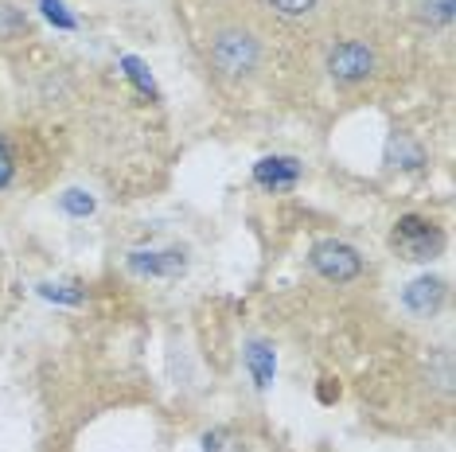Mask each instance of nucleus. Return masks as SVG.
Instances as JSON below:
<instances>
[{
  "mask_svg": "<svg viewBox=\"0 0 456 452\" xmlns=\"http://www.w3.org/2000/svg\"><path fill=\"white\" fill-rule=\"evenodd\" d=\"M300 180H305V164L297 157H285V152H273V157H262L254 164V183L269 195L297 191Z\"/></svg>",
  "mask_w": 456,
  "mask_h": 452,
  "instance_id": "obj_6",
  "label": "nucleus"
},
{
  "mask_svg": "<svg viewBox=\"0 0 456 452\" xmlns=\"http://www.w3.org/2000/svg\"><path fill=\"white\" fill-rule=\"evenodd\" d=\"M39 4H44V16H47L55 28H63V32H75L78 20L67 12V4H59V0H39Z\"/></svg>",
  "mask_w": 456,
  "mask_h": 452,
  "instance_id": "obj_17",
  "label": "nucleus"
},
{
  "mask_svg": "<svg viewBox=\"0 0 456 452\" xmlns=\"http://www.w3.org/2000/svg\"><path fill=\"white\" fill-rule=\"evenodd\" d=\"M390 246L406 262H433L444 250V230L425 214H402L390 230Z\"/></svg>",
  "mask_w": 456,
  "mask_h": 452,
  "instance_id": "obj_3",
  "label": "nucleus"
},
{
  "mask_svg": "<svg viewBox=\"0 0 456 452\" xmlns=\"http://www.w3.org/2000/svg\"><path fill=\"white\" fill-rule=\"evenodd\" d=\"M269 8H273L281 20H293V24H300V20H313L320 0H269Z\"/></svg>",
  "mask_w": 456,
  "mask_h": 452,
  "instance_id": "obj_12",
  "label": "nucleus"
},
{
  "mask_svg": "<svg viewBox=\"0 0 456 452\" xmlns=\"http://www.w3.org/2000/svg\"><path fill=\"white\" fill-rule=\"evenodd\" d=\"M444 301H449V281L437 273H425L402 289V304H406L413 316H437Z\"/></svg>",
  "mask_w": 456,
  "mask_h": 452,
  "instance_id": "obj_7",
  "label": "nucleus"
},
{
  "mask_svg": "<svg viewBox=\"0 0 456 452\" xmlns=\"http://www.w3.org/2000/svg\"><path fill=\"white\" fill-rule=\"evenodd\" d=\"M188 250L183 246H141V250H129L126 270L141 281H175V277L188 273Z\"/></svg>",
  "mask_w": 456,
  "mask_h": 452,
  "instance_id": "obj_5",
  "label": "nucleus"
},
{
  "mask_svg": "<svg viewBox=\"0 0 456 452\" xmlns=\"http://www.w3.org/2000/svg\"><path fill=\"white\" fill-rule=\"evenodd\" d=\"M39 293H44L47 301H59V304H82L86 301L82 289H75V285H39Z\"/></svg>",
  "mask_w": 456,
  "mask_h": 452,
  "instance_id": "obj_18",
  "label": "nucleus"
},
{
  "mask_svg": "<svg viewBox=\"0 0 456 452\" xmlns=\"http://www.w3.org/2000/svg\"><path fill=\"white\" fill-rule=\"evenodd\" d=\"M242 359H246V375H250L254 390H262V394H265V390L273 386V378H277V351H273V343L262 339V335L246 339Z\"/></svg>",
  "mask_w": 456,
  "mask_h": 452,
  "instance_id": "obj_8",
  "label": "nucleus"
},
{
  "mask_svg": "<svg viewBox=\"0 0 456 452\" xmlns=\"http://www.w3.org/2000/svg\"><path fill=\"white\" fill-rule=\"evenodd\" d=\"M94 195L90 191H82V188H67L63 195H59V211L70 214V219H90L94 214Z\"/></svg>",
  "mask_w": 456,
  "mask_h": 452,
  "instance_id": "obj_10",
  "label": "nucleus"
},
{
  "mask_svg": "<svg viewBox=\"0 0 456 452\" xmlns=\"http://www.w3.org/2000/svg\"><path fill=\"white\" fill-rule=\"evenodd\" d=\"M12 180H16V157H12V149H8V141L0 137V191L12 188Z\"/></svg>",
  "mask_w": 456,
  "mask_h": 452,
  "instance_id": "obj_19",
  "label": "nucleus"
},
{
  "mask_svg": "<svg viewBox=\"0 0 456 452\" xmlns=\"http://www.w3.org/2000/svg\"><path fill=\"white\" fill-rule=\"evenodd\" d=\"M387 164L390 168H406V172H421L425 168V149L406 133H394L387 141Z\"/></svg>",
  "mask_w": 456,
  "mask_h": 452,
  "instance_id": "obj_9",
  "label": "nucleus"
},
{
  "mask_svg": "<svg viewBox=\"0 0 456 452\" xmlns=\"http://www.w3.org/2000/svg\"><path fill=\"white\" fill-rule=\"evenodd\" d=\"M379 70V55L370 44H362V39H339L336 47L328 51V78L336 82V86H362L367 78H375Z\"/></svg>",
  "mask_w": 456,
  "mask_h": 452,
  "instance_id": "obj_4",
  "label": "nucleus"
},
{
  "mask_svg": "<svg viewBox=\"0 0 456 452\" xmlns=\"http://www.w3.org/2000/svg\"><path fill=\"white\" fill-rule=\"evenodd\" d=\"M452 8H456V0H421L418 16H421V24H429V28H449Z\"/></svg>",
  "mask_w": 456,
  "mask_h": 452,
  "instance_id": "obj_13",
  "label": "nucleus"
},
{
  "mask_svg": "<svg viewBox=\"0 0 456 452\" xmlns=\"http://www.w3.org/2000/svg\"><path fill=\"white\" fill-rule=\"evenodd\" d=\"M339 398V386L331 390V378H324V386H320V402H336Z\"/></svg>",
  "mask_w": 456,
  "mask_h": 452,
  "instance_id": "obj_20",
  "label": "nucleus"
},
{
  "mask_svg": "<svg viewBox=\"0 0 456 452\" xmlns=\"http://www.w3.org/2000/svg\"><path fill=\"white\" fill-rule=\"evenodd\" d=\"M28 32V16L20 12L12 4H0V44H8V39H20Z\"/></svg>",
  "mask_w": 456,
  "mask_h": 452,
  "instance_id": "obj_15",
  "label": "nucleus"
},
{
  "mask_svg": "<svg viewBox=\"0 0 456 452\" xmlns=\"http://www.w3.org/2000/svg\"><path fill=\"white\" fill-rule=\"evenodd\" d=\"M308 265H313V273L320 277V281L328 285H351L362 277V254L355 250L351 242L344 238H320L313 242V250H308Z\"/></svg>",
  "mask_w": 456,
  "mask_h": 452,
  "instance_id": "obj_2",
  "label": "nucleus"
},
{
  "mask_svg": "<svg viewBox=\"0 0 456 452\" xmlns=\"http://www.w3.org/2000/svg\"><path fill=\"white\" fill-rule=\"evenodd\" d=\"M429 383L437 386L441 394H449V390H452V355H449V351H441V355L429 363Z\"/></svg>",
  "mask_w": 456,
  "mask_h": 452,
  "instance_id": "obj_16",
  "label": "nucleus"
},
{
  "mask_svg": "<svg viewBox=\"0 0 456 452\" xmlns=\"http://www.w3.org/2000/svg\"><path fill=\"white\" fill-rule=\"evenodd\" d=\"M203 452H246V440L226 425H215L203 433Z\"/></svg>",
  "mask_w": 456,
  "mask_h": 452,
  "instance_id": "obj_11",
  "label": "nucleus"
},
{
  "mask_svg": "<svg viewBox=\"0 0 456 452\" xmlns=\"http://www.w3.org/2000/svg\"><path fill=\"white\" fill-rule=\"evenodd\" d=\"M121 67H126V75H129V82L141 90V94H149V98H157V82H152V75H149V67L141 63L137 55H121Z\"/></svg>",
  "mask_w": 456,
  "mask_h": 452,
  "instance_id": "obj_14",
  "label": "nucleus"
},
{
  "mask_svg": "<svg viewBox=\"0 0 456 452\" xmlns=\"http://www.w3.org/2000/svg\"><path fill=\"white\" fill-rule=\"evenodd\" d=\"M207 63L231 86H242L250 82L265 63V47L257 32H250L246 24H223L215 28L211 39H207Z\"/></svg>",
  "mask_w": 456,
  "mask_h": 452,
  "instance_id": "obj_1",
  "label": "nucleus"
}]
</instances>
